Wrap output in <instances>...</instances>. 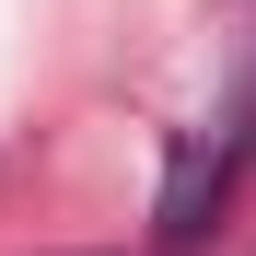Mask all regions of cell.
<instances>
[{
	"instance_id": "1",
	"label": "cell",
	"mask_w": 256,
	"mask_h": 256,
	"mask_svg": "<svg viewBox=\"0 0 256 256\" xmlns=\"http://www.w3.org/2000/svg\"><path fill=\"white\" fill-rule=\"evenodd\" d=\"M233 175H244V116H222V128H186L175 140V186H163V233H198L210 222V198H233Z\"/></svg>"
}]
</instances>
